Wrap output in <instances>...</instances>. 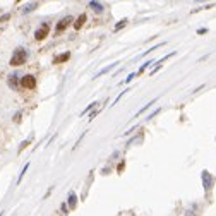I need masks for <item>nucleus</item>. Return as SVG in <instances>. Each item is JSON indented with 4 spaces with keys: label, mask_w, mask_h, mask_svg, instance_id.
Returning a JSON list of instances; mask_svg holds the SVG:
<instances>
[{
    "label": "nucleus",
    "mask_w": 216,
    "mask_h": 216,
    "mask_svg": "<svg viewBox=\"0 0 216 216\" xmlns=\"http://www.w3.org/2000/svg\"><path fill=\"white\" fill-rule=\"evenodd\" d=\"M26 60H28V52H26V48H17L16 52H14V55L10 57V62H9V64L14 65V67H19V65L26 64Z\"/></svg>",
    "instance_id": "nucleus-1"
},
{
    "label": "nucleus",
    "mask_w": 216,
    "mask_h": 216,
    "mask_svg": "<svg viewBox=\"0 0 216 216\" xmlns=\"http://www.w3.org/2000/svg\"><path fill=\"white\" fill-rule=\"evenodd\" d=\"M21 86L26 87V89H34L36 87V77L31 76V74L23 76V77H21Z\"/></svg>",
    "instance_id": "nucleus-2"
},
{
    "label": "nucleus",
    "mask_w": 216,
    "mask_h": 216,
    "mask_svg": "<svg viewBox=\"0 0 216 216\" xmlns=\"http://www.w3.org/2000/svg\"><path fill=\"white\" fill-rule=\"evenodd\" d=\"M72 21H74V19H72L71 16H65L64 19H60V21H58V23H57V28H55V33H57V34H60L62 31H65V29H67L69 26H71V23H72Z\"/></svg>",
    "instance_id": "nucleus-3"
},
{
    "label": "nucleus",
    "mask_w": 216,
    "mask_h": 216,
    "mask_svg": "<svg viewBox=\"0 0 216 216\" xmlns=\"http://www.w3.org/2000/svg\"><path fill=\"white\" fill-rule=\"evenodd\" d=\"M48 33H50V26L46 23H43L41 26L34 31V38L38 40V41H41V40H45L46 36H48Z\"/></svg>",
    "instance_id": "nucleus-4"
},
{
    "label": "nucleus",
    "mask_w": 216,
    "mask_h": 216,
    "mask_svg": "<svg viewBox=\"0 0 216 216\" xmlns=\"http://www.w3.org/2000/svg\"><path fill=\"white\" fill-rule=\"evenodd\" d=\"M203 185H204V190H206V192H209L211 187H213V177H211V173L208 170L203 171Z\"/></svg>",
    "instance_id": "nucleus-5"
},
{
    "label": "nucleus",
    "mask_w": 216,
    "mask_h": 216,
    "mask_svg": "<svg viewBox=\"0 0 216 216\" xmlns=\"http://www.w3.org/2000/svg\"><path fill=\"white\" fill-rule=\"evenodd\" d=\"M86 19H87L86 14H81V16L74 21V29H81V28L84 26V23H86Z\"/></svg>",
    "instance_id": "nucleus-6"
},
{
    "label": "nucleus",
    "mask_w": 216,
    "mask_h": 216,
    "mask_svg": "<svg viewBox=\"0 0 216 216\" xmlns=\"http://www.w3.org/2000/svg\"><path fill=\"white\" fill-rule=\"evenodd\" d=\"M67 204L71 209H76V206H77V196H76L74 192L69 194V199H67Z\"/></svg>",
    "instance_id": "nucleus-7"
},
{
    "label": "nucleus",
    "mask_w": 216,
    "mask_h": 216,
    "mask_svg": "<svg viewBox=\"0 0 216 216\" xmlns=\"http://www.w3.org/2000/svg\"><path fill=\"white\" fill-rule=\"evenodd\" d=\"M69 58H71V52H65V53L58 55V57H55L53 64H64V62H67Z\"/></svg>",
    "instance_id": "nucleus-8"
},
{
    "label": "nucleus",
    "mask_w": 216,
    "mask_h": 216,
    "mask_svg": "<svg viewBox=\"0 0 216 216\" xmlns=\"http://www.w3.org/2000/svg\"><path fill=\"white\" fill-rule=\"evenodd\" d=\"M89 7H91V9H93L96 14H101V12H103V10H105L103 3H100V2H94V0H93V2H89Z\"/></svg>",
    "instance_id": "nucleus-9"
},
{
    "label": "nucleus",
    "mask_w": 216,
    "mask_h": 216,
    "mask_svg": "<svg viewBox=\"0 0 216 216\" xmlns=\"http://www.w3.org/2000/svg\"><path fill=\"white\" fill-rule=\"evenodd\" d=\"M38 5H40L38 2H31V3H26V5L23 7V14H29V12H33V10H34V9H38Z\"/></svg>",
    "instance_id": "nucleus-10"
},
{
    "label": "nucleus",
    "mask_w": 216,
    "mask_h": 216,
    "mask_svg": "<svg viewBox=\"0 0 216 216\" xmlns=\"http://www.w3.org/2000/svg\"><path fill=\"white\" fill-rule=\"evenodd\" d=\"M17 77H19L17 74H10L9 79H7V82H9V86L12 87V89H17Z\"/></svg>",
    "instance_id": "nucleus-11"
},
{
    "label": "nucleus",
    "mask_w": 216,
    "mask_h": 216,
    "mask_svg": "<svg viewBox=\"0 0 216 216\" xmlns=\"http://www.w3.org/2000/svg\"><path fill=\"white\" fill-rule=\"evenodd\" d=\"M117 64H119V62H115V64H110V65H108V67H105V69H101V71H100V72H98V74H96V77H100V76H101V74H107V72H108V71H112V69H113V67H115V65H117Z\"/></svg>",
    "instance_id": "nucleus-12"
},
{
    "label": "nucleus",
    "mask_w": 216,
    "mask_h": 216,
    "mask_svg": "<svg viewBox=\"0 0 216 216\" xmlns=\"http://www.w3.org/2000/svg\"><path fill=\"white\" fill-rule=\"evenodd\" d=\"M155 103H156V100H153V101H149V103H148V105H146V107H142V108H141V110H139V112H137V113H135V117H139V115H141V113H142V112H146V110H148V108H151V105H155Z\"/></svg>",
    "instance_id": "nucleus-13"
},
{
    "label": "nucleus",
    "mask_w": 216,
    "mask_h": 216,
    "mask_svg": "<svg viewBox=\"0 0 216 216\" xmlns=\"http://www.w3.org/2000/svg\"><path fill=\"white\" fill-rule=\"evenodd\" d=\"M31 141H33V137H28L26 141H24L23 144L19 146V153H23V149H24V148H28V144H29V142H31Z\"/></svg>",
    "instance_id": "nucleus-14"
},
{
    "label": "nucleus",
    "mask_w": 216,
    "mask_h": 216,
    "mask_svg": "<svg viewBox=\"0 0 216 216\" xmlns=\"http://www.w3.org/2000/svg\"><path fill=\"white\" fill-rule=\"evenodd\" d=\"M28 168H29V163H28L26 166L23 168V171H21V173H19V178H17V184H19V182L23 180V177H24V173H26V171H28Z\"/></svg>",
    "instance_id": "nucleus-15"
},
{
    "label": "nucleus",
    "mask_w": 216,
    "mask_h": 216,
    "mask_svg": "<svg viewBox=\"0 0 216 216\" xmlns=\"http://www.w3.org/2000/svg\"><path fill=\"white\" fill-rule=\"evenodd\" d=\"M98 105H100V103H98V101H94V103H91V105H87V108H86V110H84V112H82V115H84V113H87V112H89V110H91V108H96V107H98Z\"/></svg>",
    "instance_id": "nucleus-16"
},
{
    "label": "nucleus",
    "mask_w": 216,
    "mask_h": 216,
    "mask_svg": "<svg viewBox=\"0 0 216 216\" xmlns=\"http://www.w3.org/2000/svg\"><path fill=\"white\" fill-rule=\"evenodd\" d=\"M125 24H127V19H122V21H120V23L115 26V31H119V29H122L124 26H125Z\"/></svg>",
    "instance_id": "nucleus-17"
},
{
    "label": "nucleus",
    "mask_w": 216,
    "mask_h": 216,
    "mask_svg": "<svg viewBox=\"0 0 216 216\" xmlns=\"http://www.w3.org/2000/svg\"><path fill=\"white\" fill-rule=\"evenodd\" d=\"M21 117H23V113H21V112H17L16 115H14V122H16V124H17V122H21Z\"/></svg>",
    "instance_id": "nucleus-18"
},
{
    "label": "nucleus",
    "mask_w": 216,
    "mask_h": 216,
    "mask_svg": "<svg viewBox=\"0 0 216 216\" xmlns=\"http://www.w3.org/2000/svg\"><path fill=\"white\" fill-rule=\"evenodd\" d=\"M124 168H125V161H122V163L119 165V166H117V171H119V173H122V171H124Z\"/></svg>",
    "instance_id": "nucleus-19"
},
{
    "label": "nucleus",
    "mask_w": 216,
    "mask_h": 216,
    "mask_svg": "<svg viewBox=\"0 0 216 216\" xmlns=\"http://www.w3.org/2000/svg\"><path fill=\"white\" fill-rule=\"evenodd\" d=\"M10 19V14H3L2 17H0V23H5V21H9Z\"/></svg>",
    "instance_id": "nucleus-20"
},
{
    "label": "nucleus",
    "mask_w": 216,
    "mask_h": 216,
    "mask_svg": "<svg viewBox=\"0 0 216 216\" xmlns=\"http://www.w3.org/2000/svg\"><path fill=\"white\" fill-rule=\"evenodd\" d=\"M98 112H100V110H94V112H93V113H91V115H89V120H93V119H94V117H96V115H98Z\"/></svg>",
    "instance_id": "nucleus-21"
},
{
    "label": "nucleus",
    "mask_w": 216,
    "mask_h": 216,
    "mask_svg": "<svg viewBox=\"0 0 216 216\" xmlns=\"http://www.w3.org/2000/svg\"><path fill=\"white\" fill-rule=\"evenodd\" d=\"M134 77H135V74H130V76H129V77H127V79H125V82H130V81H132V79H134Z\"/></svg>",
    "instance_id": "nucleus-22"
},
{
    "label": "nucleus",
    "mask_w": 216,
    "mask_h": 216,
    "mask_svg": "<svg viewBox=\"0 0 216 216\" xmlns=\"http://www.w3.org/2000/svg\"><path fill=\"white\" fill-rule=\"evenodd\" d=\"M208 31V29L206 28H203V29H199V31H197V33H199V34H204V33H206Z\"/></svg>",
    "instance_id": "nucleus-23"
}]
</instances>
